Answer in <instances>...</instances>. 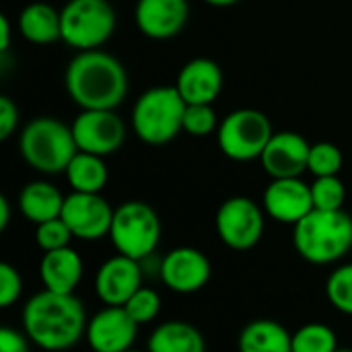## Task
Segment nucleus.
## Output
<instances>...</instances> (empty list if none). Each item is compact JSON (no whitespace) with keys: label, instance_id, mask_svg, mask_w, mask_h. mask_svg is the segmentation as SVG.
Segmentation results:
<instances>
[{"label":"nucleus","instance_id":"34","mask_svg":"<svg viewBox=\"0 0 352 352\" xmlns=\"http://www.w3.org/2000/svg\"><path fill=\"white\" fill-rule=\"evenodd\" d=\"M29 342L25 332L12 328L0 330V352H29Z\"/></svg>","mask_w":352,"mask_h":352},{"label":"nucleus","instance_id":"28","mask_svg":"<svg viewBox=\"0 0 352 352\" xmlns=\"http://www.w3.org/2000/svg\"><path fill=\"white\" fill-rule=\"evenodd\" d=\"M342 163H344V157H342V151L336 144H332V142H316V144H311L307 171L314 173L316 177L338 175L340 169H342Z\"/></svg>","mask_w":352,"mask_h":352},{"label":"nucleus","instance_id":"20","mask_svg":"<svg viewBox=\"0 0 352 352\" xmlns=\"http://www.w3.org/2000/svg\"><path fill=\"white\" fill-rule=\"evenodd\" d=\"M146 349L148 352H206V340L190 322L169 320L151 332Z\"/></svg>","mask_w":352,"mask_h":352},{"label":"nucleus","instance_id":"29","mask_svg":"<svg viewBox=\"0 0 352 352\" xmlns=\"http://www.w3.org/2000/svg\"><path fill=\"white\" fill-rule=\"evenodd\" d=\"M219 118L210 103H188L184 111V132L190 136H210L219 130Z\"/></svg>","mask_w":352,"mask_h":352},{"label":"nucleus","instance_id":"22","mask_svg":"<svg viewBox=\"0 0 352 352\" xmlns=\"http://www.w3.org/2000/svg\"><path fill=\"white\" fill-rule=\"evenodd\" d=\"M64 198L50 182H31L19 194V210L29 223L41 225L62 214Z\"/></svg>","mask_w":352,"mask_h":352},{"label":"nucleus","instance_id":"32","mask_svg":"<svg viewBox=\"0 0 352 352\" xmlns=\"http://www.w3.org/2000/svg\"><path fill=\"white\" fill-rule=\"evenodd\" d=\"M23 293V278H21V272L8 264V262H2L0 264V307H10L19 301Z\"/></svg>","mask_w":352,"mask_h":352},{"label":"nucleus","instance_id":"30","mask_svg":"<svg viewBox=\"0 0 352 352\" xmlns=\"http://www.w3.org/2000/svg\"><path fill=\"white\" fill-rule=\"evenodd\" d=\"M126 311L130 314V318L138 324V326H144V324H151L153 320H157L159 311H161V297L155 289H148V287H140L130 299L126 305Z\"/></svg>","mask_w":352,"mask_h":352},{"label":"nucleus","instance_id":"15","mask_svg":"<svg viewBox=\"0 0 352 352\" xmlns=\"http://www.w3.org/2000/svg\"><path fill=\"white\" fill-rule=\"evenodd\" d=\"M142 262L128 256L105 260L95 274V293L105 305H126L128 299L142 287Z\"/></svg>","mask_w":352,"mask_h":352},{"label":"nucleus","instance_id":"35","mask_svg":"<svg viewBox=\"0 0 352 352\" xmlns=\"http://www.w3.org/2000/svg\"><path fill=\"white\" fill-rule=\"evenodd\" d=\"M10 47V21L6 14H0V52L6 54Z\"/></svg>","mask_w":352,"mask_h":352},{"label":"nucleus","instance_id":"27","mask_svg":"<svg viewBox=\"0 0 352 352\" xmlns=\"http://www.w3.org/2000/svg\"><path fill=\"white\" fill-rule=\"evenodd\" d=\"M326 297L334 309L352 316V264L336 268L326 280Z\"/></svg>","mask_w":352,"mask_h":352},{"label":"nucleus","instance_id":"31","mask_svg":"<svg viewBox=\"0 0 352 352\" xmlns=\"http://www.w3.org/2000/svg\"><path fill=\"white\" fill-rule=\"evenodd\" d=\"M72 239H74V235L68 229V225L62 221V217L45 221V223L37 225V229H35V241L43 250V254L68 248Z\"/></svg>","mask_w":352,"mask_h":352},{"label":"nucleus","instance_id":"38","mask_svg":"<svg viewBox=\"0 0 352 352\" xmlns=\"http://www.w3.org/2000/svg\"><path fill=\"white\" fill-rule=\"evenodd\" d=\"M336 352H352V351H351V349H338Z\"/></svg>","mask_w":352,"mask_h":352},{"label":"nucleus","instance_id":"13","mask_svg":"<svg viewBox=\"0 0 352 352\" xmlns=\"http://www.w3.org/2000/svg\"><path fill=\"white\" fill-rule=\"evenodd\" d=\"M138 328L126 307L105 305L89 320L85 340L93 352H128L132 351Z\"/></svg>","mask_w":352,"mask_h":352},{"label":"nucleus","instance_id":"21","mask_svg":"<svg viewBox=\"0 0 352 352\" xmlns=\"http://www.w3.org/2000/svg\"><path fill=\"white\" fill-rule=\"evenodd\" d=\"M21 35L35 45H45L62 39V16L60 10L45 2H31L19 14Z\"/></svg>","mask_w":352,"mask_h":352},{"label":"nucleus","instance_id":"10","mask_svg":"<svg viewBox=\"0 0 352 352\" xmlns=\"http://www.w3.org/2000/svg\"><path fill=\"white\" fill-rule=\"evenodd\" d=\"M78 151L107 157L126 140V126L116 109H80L72 122Z\"/></svg>","mask_w":352,"mask_h":352},{"label":"nucleus","instance_id":"18","mask_svg":"<svg viewBox=\"0 0 352 352\" xmlns=\"http://www.w3.org/2000/svg\"><path fill=\"white\" fill-rule=\"evenodd\" d=\"M175 89L186 103H214L223 89V70L210 58L186 62L177 74Z\"/></svg>","mask_w":352,"mask_h":352},{"label":"nucleus","instance_id":"24","mask_svg":"<svg viewBox=\"0 0 352 352\" xmlns=\"http://www.w3.org/2000/svg\"><path fill=\"white\" fill-rule=\"evenodd\" d=\"M64 173L72 192H82V194H101L109 177L103 157L82 151H78L72 157Z\"/></svg>","mask_w":352,"mask_h":352},{"label":"nucleus","instance_id":"33","mask_svg":"<svg viewBox=\"0 0 352 352\" xmlns=\"http://www.w3.org/2000/svg\"><path fill=\"white\" fill-rule=\"evenodd\" d=\"M16 126H19V107L10 97L2 95L0 97V140L10 138Z\"/></svg>","mask_w":352,"mask_h":352},{"label":"nucleus","instance_id":"2","mask_svg":"<svg viewBox=\"0 0 352 352\" xmlns=\"http://www.w3.org/2000/svg\"><path fill=\"white\" fill-rule=\"evenodd\" d=\"M64 87L80 109H116L128 93L124 64L103 52H78L66 66Z\"/></svg>","mask_w":352,"mask_h":352},{"label":"nucleus","instance_id":"5","mask_svg":"<svg viewBox=\"0 0 352 352\" xmlns=\"http://www.w3.org/2000/svg\"><path fill=\"white\" fill-rule=\"evenodd\" d=\"M186 101L173 87H153L144 91L132 109V128L136 136L151 146L171 142L184 130Z\"/></svg>","mask_w":352,"mask_h":352},{"label":"nucleus","instance_id":"7","mask_svg":"<svg viewBox=\"0 0 352 352\" xmlns=\"http://www.w3.org/2000/svg\"><path fill=\"white\" fill-rule=\"evenodd\" d=\"M60 16L62 41L78 52L99 50L118 25V14L109 0H68Z\"/></svg>","mask_w":352,"mask_h":352},{"label":"nucleus","instance_id":"37","mask_svg":"<svg viewBox=\"0 0 352 352\" xmlns=\"http://www.w3.org/2000/svg\"><path fill=\"white\" fill-rule=\"evenodd\" d=\"M202 2H206V4H210V6L225 8V6H233V4H237L239 0H202Z\"/></svg>","mask_w":352,"mask_h":352},{"label":"nucleus","instance_id":"39","mask_svg":"<svg viewBox=\"0 0 352 352\" xmlns=\"http://www.w3.org/2000/svg\"><path fill=\"white\" fill-rule=\"evenodd\" d=\"M128 352H140V351H128Z\"/></svg>","mask_w":352,"mask_h":352},{"label":"nucleus","instance_id":"36","mask_svg":"<svg viewBox=\"0 0 352 352\" xmlns=\"http://www.w3.org/2000/svg\"><path fill=\"white\" fill-rule=\"evenodd\" d=\"M10 223V204L6 196H0V231H4Z\"/></svg>","mask_w":352,"mask_h":352},{"label":"nucleus","instance_id":"23","mask_svg":"<svg viewBox=\"0 0 352 352\" xmlns=\"http://www.w3.org/2000/svg\"><path fill=\"white\" fill-rule=\"evenodd\" d=\"M239 352H293V334L276 320L250 322L237 340Z\"/></svg>","mask_w":352,"mask_h":352},{"label":"nucleus","instance_id":"17","mask_svg":"<svg viewBox=\"0 0 352 352\" xmlns=\"http://www.w3.org/2000/svg\"><path fill=\"white\" fill-rule=\"evenodd\" d=\"M188 0H138L134 19L138 31L148 39H171L188 23Z\"/></svg>","mask_w":352,"mask_h":352},{"label":"nucleus","instance_id":"19","mask_svg":"<svg viewBox=\"0 0 352 352\" xmlns=\"http://www.w3.org/2000/svg\"><path fill=\"white\" fill-rule=\"evenodd\" d=\"M85 272L82 258L76 250L62 248L54 252H45L39 262V278L43 289L54 293H74Z\"/></svg>","mask_w":352,"mask_h":352},{"label":"nucleus","instance_id":"26","mask_svg":"<svg viewBox=\"0 0 352 352\" xmlns=\"http://www.w3.org/2000/svg\"><path fill=\"white\" fill-rule=\"evenodd\" d=\"M314 208L318 210H344L346 202V186L340 182L338 175L316 177L311 184Z\"/></svg>","mask_w":352,"mask_h":352},{"label":"nucleus","instance_id":"6","mask_svg":"<svg viewBox=\"0 0 352 352\" xmlns=\"http://www.w3.org/2000/svg\"><path fill=\"white\" fill-rule=\"evenodd\" d=\"M109 239L118 254L142 262L155 254L161 241V219L146 202H124L113 212Z\"/></svg>","mask_w":352,"mask_h":352},{"label":"nucleus","instance_id":"14","mask_svg":"<svg viewBox=\"0 0 352 352\" xmlns=\"http://www.w3.org/2000/svg\"><path fill=\"white\" fill-rule=\"evenodd\" d=\"M314 210L311 186L301 177L272 179L264 190V212L285 225H297Z\"/></svg>","mask_w":352,"mask_h":352},{"label":"nucleus","instance_id":"25","mask_svg":"<svg viewBox=\"0 0 352 352\" xmlns=\"http://www.w3.org/2000/svg\"><path fill=\"white\" fill-rule=\"evenodd\" d=\"M338 338L336 332L320 322L301 326L293 334V352H336Z\"/></svg>","mask_w":352,"mask_h":352},{"label":"nucleus","instance_id":"11","mask_svg":"<svg viewBox=\"0 0 352 352\" xmlns=\"http://www.w3.org/2000/svg\"><path fill=\"white\" fill-rule=\"evenodd\" d=\"M113 212L116 208H111L101 194L72 192L64 198L60 217L76 239L97 241L105 235L109 237Z\"/></svg>","mask_w":352,"mask_h":352},{"label":"nucleus","instance_id":"12","mask_svg":"<svg viewBox=\"0 0 352 352\" xmlns=\"http://www.w3.org/2000/svg\"><path fill=\"white\" fill-rule=\"evenodd\" d=\"M159 276L171 293L194 295L208 285L212 266L200 250L186 245L165 254L159 266Z\"/></svg>","mask_w":352,"mask_h":352},{"label":"nucleus","instance_id":"4","mask_svg":"<svg viewBox=\"0 0 352 352\" xmlns=\"http://www.w3.org/2000/svg\"><path fill=\"white\" fill-rule=\"evenodd\" d=\"M19 151L23 161L39 173H64L72 157L78 153L72 126L64 122L39 116L29 122L19 138Z\"/></svg>","mask_w":352,"mask_h":352},{"label":"nucleus","instance_id":"1","mask_svg":"<svg viewBox=\"0 0 352 352\" xmlns=\"http://www.w3.org/2000/svg\"><path fill=\"white\" fill-rule=\"evenodd\" d=\"M23 332L41 351L62 352L76 346L87 332V311L74 293L43 289L23 307Z\"/></svg>","mask_w":352,"mask_h":352},{"label":"nucleus","instance_id":"9","mask_svg":"<svg viewBox=\"0 0 352 352\" xmlns=\"http://www.w3.org/2000/svg\"><path fill=\"white\" fill-rule=\"evenodd\" d=\"M214 225L221 241L229 250L248 252L264 235V210L252 198L233 196L219 206Z\"/></svg>","mask_w":352,"mask_h":352},{"label":"nucleus","instance_id":"8","mask_svg":"<svg viewBox=\"0 0 352 352\" xmlns=\"http://www.w3.org/2000/svg\"><path fill=\"white\" fill-rule=\"evenodd\" d=\"M272 134V124L264 111L243 107L223 118L217 130V140L227 159L243 163L260 159Z\"/></svg>","mask_w":352,"mask_h":352},{"label":"nucleus","instance_id":"3","mask_svg":"<svg viewBox=\"0 0 352 352\" xmlns=\"http://www.w3.org/2000/svg\"><path fill=\"white\" fill-rule=\"evenodd\" d=\"M293 245L309 264H334L352 252V217L344 210L314 208L293 227Z\"/></svg>","mask_w":352,"mask_h":352},{"label":"nucleus","instance_id":"16","mask_svg":"<svg viewBox=\"0 0 352 352\" xmlns=\"http://www.w3.org/2000/svg\"><path fill=\"white\" fill-rule=\"evenodd\" d=\"M309 151H311V144L299 132L283 130V132L272 134L260 161H262L264 171L272 179L299 177L303 171H307Z\"/></svg>","mask_w":352,"mask_h":352}]
</instances>
